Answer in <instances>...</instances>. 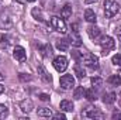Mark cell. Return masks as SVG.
Listing matches in <instances>:
<instances>
[{
	"label": "cell",
	"mask_w": 121,
	"mask_h": 120,
	"mask_svg": "<svg viewBox=\"0 0 121 120\" xmlns=\"http://www.w3.org/2000/svg\"><path fill=\"white\" fill-rule=\"evenodd\" d=\"M103 7H104V14H106L107 18H111V17L117 16L118 11H120V4L116 0H106Z\"/></svg>",
	"instance_id": "cell-1"
},
{
	"label": "cell",
	"mask_w": 121,
	"mask_h": 120,
	"mask_svg": "<svg viewBox=\"0 0 121 120\" xmlns=\"http://www.w3.org/2000/svg\"><path fill=\"white\" fill-rule=\"evenodd\" d=\"M99 44H100V47H101V50H103V52H101L103 55H107L108 51L114 50V47H116V41H114V38L110 37V35L101 37L100 41H99Z\"/></svg>",
	"instance_id": "cell-2"
},
{
	"label": "cell",
	"mask_w": 121,
	"mask_h": 120,
	"mask_svg": "<svg viewBox=\"0 0 121 120\" xmlns=\"http://www.w3.org/2000/svg\"><path fill=\"white\" fill-rule=\"evenodd\" d=\"M80 62H82L85 66L90 68V69H97V68H99V58H97L96 55L90 54V52L83 54V55H82V60H80Z\"/></svg>",
	"instance_id": "cell-3"
},
{
	"label": "cell",
	"mask_w": 121,
	"mask_h": 120,
	"mask_svg": "<svg viewBox=\"0 0 121 120\" xmlns=\"http://www.w3.org/2000/svg\"><path fill=\"white\" fill-rule=\"evenodd\" d=\"M49 23H51V27L55 31H58L60 34H66L68 32V27H66V23H65L63 18H60L58 16H54V17H51Z\"/></svg>",
	"instance_id": "cell-4"
},
{
	"label": "cell",
	"mask_w": 121,
	"mask_h": 120,
	"mask_svg": "<svg viewBox=\"0 0 121 120\" xmlns=\"http://www.w3.org/2000/svg\"><path fill=\"white\" fill-rule=\"evenodd\" d=\"M82 116L83 117H86V119H103V113L97 109V107H94V106H87L83 112H82Z\"/></svg>",
	"instance_id": "cell-5"
},
{
	"label": "cell",
	"mask_w": 121,
	"mask_h": 120,
	"mask_svg": "<svg viewBox=\"0 0 121 120\" xmlns=\"http://www.w3.org/2000/svg\"><path fill=\"white\" fill-rule=\"evenodd\" d=\"M52 65H54V68H55L58 72H65L66 68H68V58L63 57V55H59V57H56V58L54 60Z\"/></svg>",
	"instance_id": "cell-6"
},
{
	"label": "cell",
	"mask_w": 121,
	"mask_h": 120,
	"mask_svg": "<svg viewBox=\"0 0 121 120\" xmlns=\"http://www.w3.org/2000/svg\"><path fill=\"white\" fill-rule=\"evenodd\" d=\"M59 83H60V88L62 89H65V90L72 89L75 86V78L72 75H63V76H60Z\"/></svg>",
	"instance_id": "cell-7"
},
{
	"label": "cell",
	"mask_w": 121,
	"mask_h": 120,
	"mask_svg": "<svg viewBox=\"0 0 121 120\" xmlns=\"http://www.w3.org/2000/svg\"><path fill=\"white\" fill-rule=\"evenodd\" d=\"M13 57L18 62H24L26 61V50L23 47H20V45H16L14 50H13Z\"/></svg>",
	"instance_id": "cell-8"
},
{
	"label": "cell",
	"mask_w": 121,
	"mask_h": 120,
	"mask_svg": "<svg viewBox=\"0 0 121 120\" xmlns=\"http://www.w3.org/2000/svg\"><path fill=\"white\" fill-rule=\"evenodd\" d=\"M11 26H13L11 18L9 16H6V14H0V28L9 30V28H11Z\"/></svg>",
	"instance_id": "cell-9"
},
{
	"label": "cell",
	"mask_w": 121,
	"mask_h": 120,
	"mask_svg": "<svg viewBox=\"0 0 121 120\" xmlns=\"http://www.w3.org/2000/svg\"><path fill=\"white\" fill-rule=\"evenodd\" d=\"M38 75L42 78V81H45V82H48V83L52 82V78H51V75L47 72V69H45L44 65H38Z\"/></svg>",
	"instance_id": "cell-10"
},
{
	"label": "cell",
	"mask_w": 121,
	"mask_h": 120,
	"mask_svg": "<svg viewBox=\"0 0 121 120\" xmlns=\"http://www.w3.org/2000/svg\"><path fill=\"white\" fill-rule=\"evenodd\" d=\"M20 109H21V112H24V113H30L31 110L34 109L32 100H31V99H24V100L20 103Z\"/></svg>",
	"instance_id": "cell-11"
},
{
	"label": "cell",
	"mask_w": 121,
	"mask_h": 120,
	"mask_svg": "<svg viewBox=\"0 0 121 120\" xmlns=\"http://www.w3.org/2000/svg\"><path fill=\"white\" fill-rule=\"evenodd\" d=\"M87 34H89V37H90L91 40H97V38H100V34H101V31L99 27H96V26H90L89 28H87Z\"/></svg>",
	"instance_id": "cell-12"
},
{
	"label": "cell",
	"mask_w": 121,
	"mask_h": 120,
	"mask_svg": "<svg viewBox=\"0 0 121 120\" xmlns=\"http://www.w3.org/2000/svg\"><path fill=\"white\" fill-rule=\"evenodd\" d=\"M38 50H39V52L42 54V57H51V55H52V47H51L49 44L38 45Z\"/></svg>",
	"instance_id": "cell-13"
},
{
	"label": "cell",
	"mask_w": 121,
	"mask_h": 120,
	"mask_svg": "<svg viewBox=\"0 0 121 120\" xmlns=\"http://www.w3.org/2000/svg\"><path fill=\"white\" fill-rule=\"evenodd\" d=\"M59 109L63 110V112H73L75 106H73V103L70 100H62L60 105H59Z\"/></svg>",
	"instance_id": "cell-14"
},
{
	"label": "cell",
	"mask_w": 121,
	"mask_h": 120,
	"mask_svg": "<svg viewBox=\"0 0 121 120\" xmlns=\"http://www.w3.org/2000/svg\"><path fill=\"white\" fill-rule=\"evenodd\" d=\"M60 17H62V18H69V17H72V6H70V4H65V6L60 9Z\"/></svg>",
	"instance_id": "cell-15"
},
{
	"label": "cell",
	"mask_w": 121,
	"mask_h": 120,
	"mask_svg": "<svg viewBox=\"0 0 121 120\" xmlns=\"http://www.w3.org/2000/svg\"><path fill=\"white\" fill-rule=\"evenodd\" d=\"M69 44H70V41H69V40L62 38V40H58V41H56V48H58L59 51H68Z\"/></svg>",
	"instance_id": "cell-16"
},
{
	"label": "cell",
	"mask_w": 121,
	"mask_h": 120,
	"mask_svg": "<svg viewBox=\"0 0 121 120\" xmlns=\"http://www.w3.org/2000/svg\"><path fill=\"white\" fill-rule=\"evenodd\" d=\"M116 99H117V95H116L114 92H111V93H104V95H103V102H104L106 105L114 103Z\"/></svg>",
	"instance_id": "cell-17"
},
{
	"label": "cell",
	"mask_w": 121,
	"mask_h": 120,
	"mask_svg": "<svg viewBox=\"0 0 121 120\" xmlns=\"http://www.w3.org/2000/svg\"><path fill=\"white\" fill-rule=\"evenodd\" d=\"M85 20H86L87 23H93V24L96 23V20H97V18H96V14H94V11H93V10L87 9V10L85 11Z\"/></svg>",
	"instance_id": "cell-18"
},
{
	"label": "cell",
	"mask_w": 121,
	"mask_h": 120,
	"mask_svg": "<svg viewBox=\"0 0 121 120\" xmlns=\"http://www.w3.org/2000/svg\"><path fill=\"white\" fill-rule=\"evenodd\" d=\"M10 42L11 41H10V37L9 35H6V34H1L0 35V48H4L6 50L10 45Z\"/></svg>",
	"instance_id": "cell-19"
},
{
	"label": "cell",
	"mask_w": 121,
	"mask_h": 120,
	"mask_svg": "<svg viewBox=\"0 0 121 120\" xmlns=\"http://www.w3.org/2000/svg\"><path fill=\"white\" fill-rule=\"evenodd\" d=\"M73 71H75V75H76V76H78L79 79H83V78L86 76V72H85L83 66H80V65H75Z\"/></svg>",
	"instance_id": "cell-20"
},
{
	"label": "cell",
	"mask_w": 121,
	"mask_h": 120,
	"mask_svg": "<svg viewBox=\"0 0 121 120\" xmlns=\"http://www.w3.org/2000/svg\"><path fill=\"white\" fill-rule=\"evenodd\" d=\"M85 97L90 102H94L97 99V93L94 92V89H86L85 90Z\"/></svg>",
	"instance_id": "cell-21"
},
{
	"label": "cell",
	"mask_w": 121,
	"mask_h": 120,
	"mask_svg": "<svg viewBox=\"0 0 121 120\" xmlns=\"http://www.w3.org/2000/svg\"><path fill=\"white\" fill-rule=\"evenodd\" d=\"M108 83L113 85V86H120L121 85L120 75H110V78H108Z\"/></svg>",
	"instance_id": "cell-22"
},
{
	"label": "cell",
	"mask_w": 121,
	"mask_h": 120,
	"mask_svg": "<svg viewBox=\"0 0 121 120\" xmlns=\"http://www.w3.org/2000/svg\"><path fill=\"white\" fill-rule=\"evenodd\" d=\"M70 40H72V44H73L75 47H80V45H82V41H80V37H79L78 31H73V32H72Z\"/></svg>",
	"instance_id": "cell-23"
},
{
	"label": "cell",
	"mask_w": 121,
	"mask_h": 120,
	"mask_svg": "<svg viewBox=\"0 0 121 120\" xmlns=\"http://www.w3.org/2000/svg\"><path fill=\"white\" fill-rule=\"evenodd\" d=\"M91 86H93V89H94V88H96V89H100V88L103 86V79H101V78H97V76L91 78Z\"/></svg>",
	"instance_id": "cell-24"
},
{
	"label": "cell",
	"mask_w": 121,
	"mask_h": 120,
	"mask_svg": "<svg viewBox=\"0 0 121 120\" xmlns=\"http://www.w3.org/2000/svg\"><path fill=\"white\" fill-rule=\"evenodd\" d=\"M38 116H39V117H51V116H52V112H51V109H48V107H42V109L38 110Z\"/></svg>",
	"instance_id": "cell-25"
},
{
	"label": "cell",
	"mask_w": 121,
	"mask_h": 120,
	"mask_svg": "<svg viewBox=\"0 0 121 120\" xmlns=\"http://www.w3.org/2000/svg\"><path fill=\"white\" fill-rule=\"evenodd\" d=\"M85 88L83 86H79V88H76V90H75V93H73V97L75 99H82L83 96H85Z\"/></svg>",
	"instance_id": "cell-26"
},
{
	"label": "cell",
	"mask_w": 121,
	"mask_h": 120,
	"mask_svg": "<svg viewBox=\"0 0 121 120\" xmlns=\"http://www.w3.org/2000/svg\"><path fill=\"white\" fill-rule=\"evenodd\" d=\"M70 54H72V58L76 61V62H80V60H82V55H83V52H79L78 50H75V51H72Z\"/></svg>",
	"instance_id": "cell-27"
},
{
	"label": "cell",
	"mask_w": 121,
	"mask_h": 120,
	"mask_svg": "<svg viewBox=\"0 0 121 120\" xmlns=\"http://www.w3.org/2000/svg\"><path fill=\"white\" fill-rule=\"evenodd\" d=\"M32 16L37 18V20H39V21H42L44 18H42V13H41V10L39 9H32Z\"/></svg>",
	"instance_id": "cell-28"
},
{
	"label": "cell",
	"mask_w": 121,
	"mask_h": 120,
	"mask_svg": "<svg viewBox=\"0 0 121 120\" xmlns=\"http://www.w3.org/2000/svg\"><path fill=\"white\" fill-rule=\"evenodd\" d=\"M111 62H113L114 65H118V66H121V54H116V55H113Z\"/></svg>",
	"instance_id": "cell-29"
},
{
	"label": "cell",
	"mask_w": 121,
	"mask_h": 120,
	"mask_svg": "<svg viewBox=\"0 0 121 120\" xmlns=\"http://www.w3.org/2000/svg\"><path fill=\"white\" fill-rule=\"evenodd\" d=\"M7 115H9V109H7L4 105H0V119L6 117Z\"/></svg>",
	"instance_id": "cell-30"
},
{
	"label": "cell",
	"mask_w": 121,
	"mask_h": 120,
	"mask_svg": "<svg viewBox=\"0 0 121 120\" xmlns=\"http://www.w3.org/2000/svg\"><path fill=\"white\" fill-rule=\"evenodd\" d=\"M18 78H20V81H23V82H26V81H31V76L28 75V74H20Z\"/></svg>",
	"instance_id": "cell-31"
},
{
	"label": "cell",
	"mask_w": 121,
	"mask_h": 120,
	"mask_svg": "<svg viewBox=\"0 0 121 120\" xmlns=\"http://www.w3.org/2000/svg\"><path fill=\"white\" fill-rule=\"evenodd\" d=\"M54 119H56V120H65V119H66V116H65L63 113H56V115H54Z\"/></svg>",
	"instance_id": "cell-32"
},
{
	"label": "cell",
	"mask_w": 121,
	"mask_h": 120,
	"mask_svg": "<svg viewBox=\"0 0 121 120\" xmlns=\"http://www.w3.org/2000/svg\"><path fill=\"white\" fill-rule=\"evenodd\" d=\"M38 97H39V99H41L42 102H48V100H49V96H48L47 93H41V95H39Z\"/></svg>",
	"instance_id": "cell-33"
},
{
	"label": "cell",
	"mask_w": 121,
	"mask_h": 120,
	"mask_svg": "<svg viewBox=\"0 0 121 120\" xmlns=\"http://www.w3.org/2000/svg\"><path fill=\"white\" fill-rule=\"evenodd\" d=\"M111 119H113V120L121 119V112H114V113H113V116H111Z\"/></svg>",
	"instance_id": "cell-34"
},
{
	"label": "cell",
	"mask_w": 121,
	"mask_h": 120,
	"mask_svg": "<svg viewBox=\"0 0 121 120\" xmlns=\"http://www.w3.org/2000/svg\"><path fill=\"white\" fill-rule=\"evenodd\" d=\"M116 35H117V38H118V41H121V27H117L116 28Z\"/></svg>",
	"instance_id": "cell-35"
},
{
	"label": "cell",
	"mask_w": 121,
	"mask_h": 120,
	"mask_svg": "<svg viewBox=\"0 0 121 120\" xmlns=\"http://www.w3.org/2000/svg\"><path fill=\"white\" fill-rule=\"evenodd\" d=\"M94 1H97V0H85L86 4H91V3H94Z\"/></svg>",
	"instance_id": "cell-36"
},
{
	"label": "cell",
	"mask_w": 121,
	"mask_h": 120,
	"mask_svg": "<svg viewBox=\"0 0 121 120\" xmlns=\"http://www.w3.org/2000/svg\"><path fill=\"white\" fill-rule=\"evenodd\" d=\"M16 1H17V3H20V4H24L27 0H16Z\"/></svg>",
	"instance_id": "cell-37"
},
{
	"label": "cell",
	"mask_w": 121,
	"mask_h": 120,
	"mask_svg": "<svg viewBox=\"0 0 121 120\" xmlns=\"http://www.w3.org/2000/svg\"><path fill=\"white\" fill-rule=\"evenodd\" d=\"M3 92H4V86H3V85H0V95H1Z\"/></svg>",
	"instance_id": "cell-38"
},
{
	"label": "cell",
	"mask_w": 121,
	"mask_h": 120,
	"mask_svg": "<svg viewBox=\"0 0 121 120\" xmlns=\"http://www.w3.org/2000/svg\"><path fill=\"white\" fill-rule=\"evenodd\" d=\"M3 79H4V76H3V75L0 74V81H3Z\"/></svg>",
	"instance_id": "cell-39"
},
{
	"label": "cell",
	"mask_w": 121,
	"mask_h": 120,
	"mask_svg": "<svg viewBox=\"0 0 121 120\" xmlns=\"http://www.w3.org/2000/svg\"><path fill=\"white\" fill-rule=\"evenodd\" d=\"M27 1H35V0H27Z\"/></svg>",
	"instance_id": "cell-40"
},
{
	"label": "cell",
	"mask_w": 121,
	"mask_h": 120,
	"mask_svg": "<svg viewBox=\"0 0 121 120\" xmlns=\"http://www.w3.org/2000/svg\"><path fill=\"white\" fill-rule=\"evenodd\" d=\"M120 95H121V92H120Z\"/></svg>",
	"instance_id": "cell-41"
}]
</instances>
